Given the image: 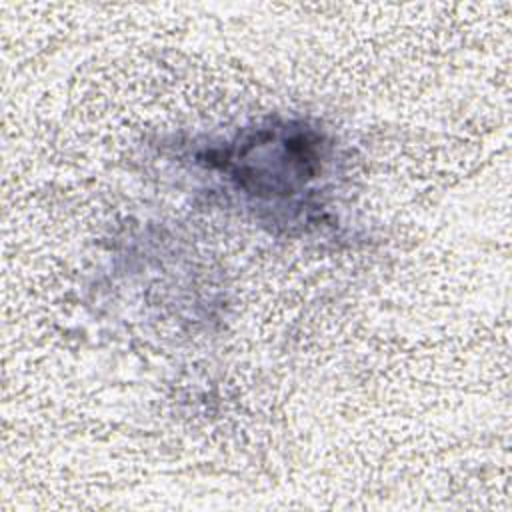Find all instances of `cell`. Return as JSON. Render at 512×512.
<instances>
[{
  "instance_id": "obj_1",
  "label": "cell",
  "mask_w": 512,
  "mask_h": 512,
  "mask_svg": "<svg viewBox=\"0 0 512 512\" xmlns=\"http://www.w3.org/2000/svg\"><path fill=\"white\" fill-rule=\"evenodd\" d=\"M238 188L258 198H292L322 172V138L296 126L262 128L240 144L208 152Z\"/></svg>"
}]
</instances>
